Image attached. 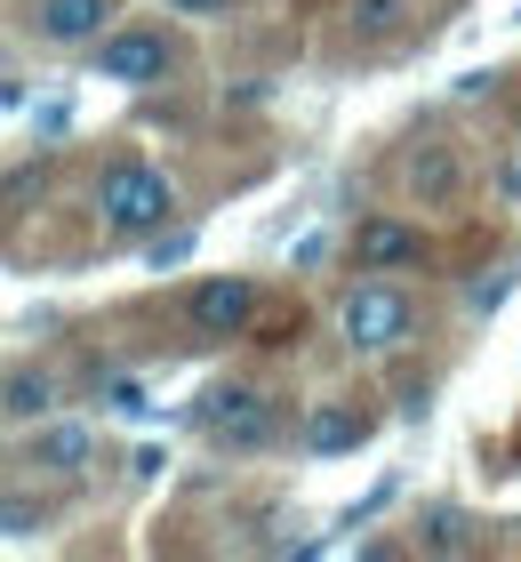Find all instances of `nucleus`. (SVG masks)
<instances>
[{
    "mask_svg": "<svg viewBox=\"0 0 521 562\" xmlns=\"http://www.w3.org/2000/svg\"><path fill=\"white\" fill-rule=\"evenodd\" d=\"M169 217H177V186H169V169L145 161V153H121V161L97 169L104 241H152V234H169Z\"/></svg>",
    "mask_w": 521,
    "mask_h": 562,
    "instance_id": "obj_1",
    "label": "nucleus"
},
{
    "mask_svg": "<svg viewBox=\"0 0 521 562\" xmlns=\"http://www.w3.org/2000/svg\"><path fill=\"white\" fill-rule=\"evenodd\" d=\"M193 426L217 458H265L281 442V394L257 386V378H217L193 402Z\"/></svg>",
    "mask_w": 521,
    "mask_h": 562,
    "instance_id": "obj_2",
    "label": "nucleus"
},
{
    "mask_svg": "<svg viewBox=\"0 0 521 562\" xmlns=\"http://www.w3.org/2000/svg\"><path fill=\"white\" fill-rule=\"evenodd\" d=\"M337 338L361 362H394V353L417 346V297L394 273H361L346 297H337Z\"/></svg>",
    "mask_w": 521,
    "mask_h": 562,
    "instance_id": "obj_3",
    "label": "nucleus"
},
{
    "mask_svg": "<svg viewBox=\"0 0 521 562\" xmlns=\"http://www.w3.org/2000/svg\"><path fill=\"white\" fill-rule=\"evenodd\" d=\"M89 72H97V81H113V89H128V97L169 89V81H177V41H169V24H152V16H121L113 33L89 48Z\"/></svg>",
    "mask_w": 521,
    "mask_h": 562,
    "instance_id": "obj_4",
    "label": "nucleus"
},
{
    "mask_svg": "<svg viewBox=\"0 0 521 562\" xmlns=\"http://www.w3.org/2000/svg\"><path fill=\"white\" fill-rule=\"evenodd\" d=\"M257 314H265V281H257V273H201L193 290H185V329H193L201 346L249 338Z\"/></svg>",
    "mask_w": 521,
    "mask_h": 562,
    "instance_id": "obj_5",
    "label": "nucleus"
},
{
    "mask_svg": "<svg viewBox=\"0 0 521 562\" xmlns=\"http://www.w3.org/2000/svg\"><path fill=\"white\" fill-rule=\"evenodd\" d=\"M346 258H353V273H417V266H433V234L394 217V210H377V217L353 225Z\"/></svg>",
    "mask_w": 521,
    "mask_h": 562,
    "instance_id": "obj_6",
    "label": "nucleus"
},
{
    "mask_svg": "<svg viewBox=\"0 0 521 562\" xmlns=\"http://www.w3.org/2000/svg\"><path fill=\"white\" fill-rule=\"evenodd\" d=\"M16 24H24L41 48H65V57H72V48H97V41L121 24V0H24Z\"/></svg>",
    "mask_w": 521,
    "mask_h": 562,
    "instance_id": "obj_7",
    "label": "nucleus"
},
{
    "mask_svg": "<svg viewBox=\"0 0 521 562\" xmlns=\"http://www.w3.org/2000/svg\"><path fill=\"white\" fill-rule=\"evenodd\" d=\"M24 467L57 474V482H81L97 467V426L89 418H41L33 434H24Z\"/></svg>",
    "mask_w": 521,
    "mask_h": 562,
    "instance_id": "obj_8",
    "label": "nucleus"
},
{
    "mask_svg": "<svg viewBox=\"0 0 521 562\" xmlns=\"http://www.w3.org/2000/svg\"><path fill=\"white\" fill-rule=\"evenodd\" d=\"M401 193L409 201H426V210H450V201L465 193V153L450 145V137H417L409 153H401Z\"/></svg>",
    "mask_w": 521,
    "mask_h": 562,
    "instance_id": "obj_9",
    "label": "nucleus"
},
{
    "mask_svg": "<svg viewBox=\"0 0 521 562\" xmlns=\"http://www.w3.org/2000/svg\"><path fill=\"white\" fill-rule=\"evenodd\" d=\"M370 411L361 402H346V394H321V402H305V418H297V450L305 458H346V450H361L370 442Z\"/></svg>",
    "mask_w": 521,
    "mask_h": 562,
    "instance_id": "obj_10",
    "label": "nucleus"
},
{
    "mask_svg": "<svg viewBox=\"0 0 521 562\" xmlns=\"http://www.w3.org/2000/svg\"><path fill=\"white\" fill-rule=\"evenodd\" d=\"M0 418H9V434H33L41 418H57V378L16 362L9 378H0Z\"/></svg>",
    "mask_w": 521,
    "mask_h": 562,
    "instance_id": "obj_11",
    "label": "nucleus"
},
{
    "mask_svg": "<svg viewBox=\"0 0 521 562\" xmlns=\"http://www.w3.org/2000/svg\"><path fill=\"white\" fill-rule=\"evenodd\" d=\"M474 515L465 506H426V522H417V554H474Z\"/></svg>",
    "mask_w": 521,
    "mask_h": 562,
    "instance_id": "obj_12",
    "label": "nucleus"
},
{
    "mask_svg": "<svg viewBox=\"0 0 521 562\" xmlns=\"http://www.w3.org/2000/svg\"><path fill=\"white\" fill-rule=\"evenodd\" d=\"M346 16H353L361 41H394L401 16H409V0H346Z\"/></svg>",
    "mask_w": 521,
    "mask_h": 562,
    "instance_id": "obj_13",
    "label": "nucleus"
},
{
    "mask_svg": "<svg viewBox=\"0 0 521 562\" xmlns=\"http://www.w3.org/2000/svg\"><path fill=\"white\" fill-rule=\"evenodd\" d=\"M0 522H9V539L24 547V539H41V530H48V506H33V491L16 482V491H9V506H0Z\"/></svg>",
    "mask_w": 521,
    "mask_h": 562,
    "instance_id": "obj_14",
    "label": "nucleus"
},
{
    "mask_svg": "<svg viewBox=\"0 0 521 562\" xmlns=\"http://www.w3.org/2000/svg\"><path fill=\"white\" fill-rule=\"evenodd\" d=\"M145 249H152V273H169V266H185V258H193V234H152Z\"/></svg>",
    "mask_w": 521,
    "mask_h": 562,
    "instance_id": "obj_15",
    "label": "nucleus"
},
{
    "mask_svg": "<svg viewBox=\"0 0 521 562\" xmlns=\"http://www.w3.org/2000/svg\"><path fill=\"white\" fill-rule=\"evenodd\" d=\"M169 16H193V24H217V16H233V0H169Z\"/></svg>",
    "mask_w": 521,
    "mask_h": 562,
    "instance_id": "obj_16",
    "label": "nucleus"
},
{
    "mask_svg": "<svg viewBox=\"0 0 521 562\" xmlns=\"http://www.w3.org/2000/svg\"><path fill=\"white\" fill-rule=\"evenodd\" d=\"M33 186H48V177H41V169H16V177H9V210H24V201H33Z\"/></svg>",
    "mask_w": 521,
    "mask_h": 562,
    "instance_id": "obj_17",
    "label": "nucleus"
}]
</instances>
